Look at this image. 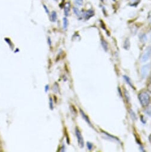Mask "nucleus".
Instances as JSON below:
<instances>
[{
  "instance_id": "20",
  "label": "nucleus",
  "mask_w": 151,
  "mask_h": 152,
  "mask_svg": "<svg viewBox=\"0 0 151 152\" xmlns=\"http://www.w3.org/2000/svg\"><path fill=\"white\" fill-rule=\"evenodd\" d=\"M53 104H52V102H51V99L50 98V107L51 109H53V107H52Z\"/></svg>"
},
{
  "instance_id": "12",
  "label": "nucleus",
  "mask_w": 151,
  "mask_h": 152,
  "mask_svg": "<svg viewBox=\"0 0 151 152\" xmlns=\"http://www.w3.org/2000/svg\"><path fill=\"white\" fill-rule=\"evenodd\" d=\"M68 26V20L66 18H63V28L64 30H66Z\"/></svg>"
},
{
  "instance_id": "3",
  "label": "nucleus",
  "mask_w": 151,
  "mask_h": 152,
  "mask_svg": "<svg viewBox=\"0 0 151 152\" xmlns=\"http://www.w3.org/2000/svg\"><path fill=\"white\" fill-rule=\"evenodd\" d=\"M150 63H147L146 64L144 65H143L142 68H141V76H142V78H144L148 72H149V70L150 69Z\"/></svg>"
},
{
  "instance_id": "1",
  "label": "nucleus",
  "mask_w": 151,
  "mask_h": 152,
  "mask_svg": "<svg viewBox=\"0 0 151 152\" xmlns=\"http://www.w3.org/2000/svg\"><path fill=\"white\" fill-rule=\"evenodd\" d=\"M150 96L146 92H142L139 94V100L143 106H147L150 102Z\"/></svg>"
},
{
  "instance_id": "4",
  "label": "nucleus",
  "mask_w": 151,
  "mask_h": 152,
  "mask_svg": "<svg viewBox=\"0 0 151 152\" xmlns=\"http://www.w3.org/2000/svg\"><path fill=\"white\" fill-rule=\"evenodd\" d=\"M75 132H76V137L78 138V143H79L80 147H84V140H83V137L81 134V132L78 128H76Z\"/></svg>"
},
{
  "instance_id": "14",
  "label": "nucleus",
  "mask_w": 151,
  "mask_h": 152,
  "mask_svg": "<svg viewBox=\"0 0 151 152\" xmlns=\"http://www.w3.org/2000/svg\"><path fill=\"white\" fill-rule=\"evenodd\" d=\"M102 46H103L104 49L105 51H107V49H108V44H107V43L105 41H104V40L102 41Z\"/></svg>"
},
{
  "instance_id": "15",
  "label": "nucleus",
  "mask_w": 151,
  "mask_h": 152,
  "mask_svg": "<svg viewBox=\"0 0 151 152\" xmlns=\"http://www.w3.org/2000/svg\"><path fill=\"white\" fill-rule=\"evenodd\" d=\"M130 115H131V117H132V118H133V119H134V120H136V114L134 113V112L132 110H130Z\"/></svg>"
},
{
  "instance_id": "19",
  "label": "nucleus",
  "mask_w": 151,
  "mask_h": 152,
  "mask_svg": "<svg viewBox=\"0 0 151 152\" xmlns=\"http://www.w3.org/2000/svg\"><path fill=\"white\" fill-rule=\"evenodd\" d=\"M44 9H45V11H46V13L47 14H49V11H48V8L45 6V5H44Z\"/></svg>"
},
{
  "instance_id": "8",
  "label": "nucleus",
  "mask_w": 151,
  "mask_h": 152,
  "mask_svg": "<svg viewBox=\"0 0 151 152\" xmlns=\"http://www.w3.org/2000/svg\"><path fill=\"white\" fill-rule=\"evenodd\" d=\"M51 21L52 22H55L57 20V13L55 11H53L51 13Z\"/></svg>"
},
{
  "instance_id": "5",
  "label": "nucleus",
  "mask_w": 151,
  "mask_h": 152,
  "mask_svg": "<svg viewBox=\"0 0 151 152\" xmlns=\"http://www.w3.org/2000/svg\"><path fill=\"white\" fill-rule=\"evenodd\" d=\"M94 15V12L92 10H88V11L85 12L83 15V16L85 18V19L86 20H88L89 19H90L91 17H92Z\"/></svg>"
},
{
  "instance_id": "22",
  "label": "nucleus",
  "mask_w": 151,
  "mask_h": 152,
  "mask_svg": "<svg viewBox=\"0 0 151 152\" xmlns=\"http://www.w3.org/2000/svg\"><path fill=\"white\" fill-rule=\"evenodd\" d=\"M48 86H46V87H45V91L46 92V91H48Z\"/></svg>"
},
{
  "instance_id": "2",
  "label": "nucleus",
  "mask_w": 151,
  "mask_h": 152,
  "mask_svg": "<svg viewBox=\"0 0 151 152\" xmlns=\"http://www.w3.org/2000/svg\"><path fill=\"white\" fill-rule=\"evenodd\" d=\"M151 57V47H148L143 52L141 56V61L145 63Z\"/></svg>"
},
{
  "instance_id": "11",
  "label": "nucleus",
  "mask_w": 151,
  "mask_h": 152,
  "mask_svg": "<svg viewBox=\"0 0 151 152\" xmlns=\"http://www.w3.org/2000/svg\"><path fill=\"white\" fill-rule=\"evenodd\" d=\"M123 78H124V80H126V81L127 82V83L131 87H132V88H133V86L132 85V84H131V81H130V78L128 77H127V76H125V75H124L123 76Z\"/></svg>"
},
{
  "instance_id": "7",
  "label": "nucleus",
  "mask_w": 151,
  "mask_h": 152,
  "mask_svg": "<svg viewBox=\"0 0 151 152\" xmlns=\"http://www.w3.org/2000/svg\"><path fill=\"white\" fill-rule=\"evenodd\" d=\"M80 113H81V115H82V116L83 117V118L86 121V122L87 123H88L89 124V125H91V126H92V124L91 123V122H90V120L89 119V118H88V117L86 115V114L82 111V110H81V109H80Z\"/></svg>"
},
{
  "instance_id": "16",
  "label": "nucleus",
  "mask_w": 151,
  "mask_h": 152,
  "mask_svg": "<svg viewBox=\"0 0 151 152\" xmlns=\"http://www.w3.org/2000/svg\"><path fill=\"white\" fill-rule=\"evenodd\" d=\"M147 89L148 90L151 92V75H150V81H149V83L148 84V86H147Z\"/></svg>"
},
{
  "instance_id": "9",
  "label": "nucleus",
  "mask_w": 151,
  "mask_h": 152,
  "mask_svg": "<svg viewBox=\"0 0 151 152\" xmlns=\"http://www.w3.org/2000/svg\"><path fill=\"white\" fill-rule=\"evenodd\" d=\"M73 10L74 13L76 15V16H80L81 15V11H80L77 7H74L73 9Z\"/></svg>"
},
{
  "instance_id": "25",
  "label": "nucleus",
  "mask_w": 151,
  "mask_h": 152,
  "mask_svg": "<svg viewBox=\"0 0 151 152\" xmlns=\"http://www.w3.org/2000/svg\"><path fill=\"white\" fill-rule=\"evenodd\" d=\"M55 1H57V0H55Z\"/></svg>"
},
{
  "instance_id": "6",
  "label": "nucleus",
  "mask_w": 151,
  "mask_h": 152,
  "mask_svg": "<svg viewBox=\"0 0 151 152\" xmlns=\"http://www.w3.org/2000/svg\"><path fill=\"white\" fill-rule=\"evenodd\" d=\"M70 10V4L69 2H67L64 6V13L66 16H68Z\"/></svg>"
},
{
  "instance_id": "10",
  "label": "nucleus",
  "mask_w": 151,
  "mask_h": 152,
  "mask_svg": "<svg viewBox=\"0 0 151 152\" xmlns=\"http://www.w3.org/2000/svg\"><path fill=\"white\" fill-rule=\"evenodd\" d=\"M147 107V106H146ZM144 113L149 116H151V105L148 106L144 110Z\"/></svg>"
},
{
  "instance_id": "26",
  "label": "nucleus",
  "mask_w": 151,
  "mask_h": 152,
  "mask_svg": "<svg viewBox=\"0 0 151 152\" xmlns=\"http://www.w3.org/2000/svg\"><path fill=\"white\" fill-rule=\"evenodd\" d=\"M150 38H151V36H150Z\"/></svg>"
},
{
  "instance_id": "13",
  "label": "nucleus",
  "mask_w": 151,
  "mask_h": 152,
  "mask_svg": "<svg viewBox=\"0 0 151 152\" xmlns=\"http://www.w3.org/2000/svg\"><path fill=\"white\" fill-rule=\"evenodd\" d=\"M75 3L79 6H82L83 4V0H75Z\"/></svg>"
},
{
  "instance_id": "21",
  "label": "nucleus",
  "mask_w": 151,
  "mask_h": 152,
  "mask_svg": "<svg viewBox=\"0 0 151 152\" xmlns=\"http://www.w3.org/2000/svg\"><path fill=\"white\" fill-rule=\"evenodd\" d=\"M149 20L150 22L151 23V12L149 14Z\"/></svg>"
},
{
  "instance_id": "24",
  "label": "nucleus",
  "mask_w": 151,
  "mask_h": 152,
  "mask_svg": "<svg viewBox=\"0 0 151 152\" xmlns=\"http://www.w3.org/2000/svg\"><path fill=\"white\" fill-rule=\"evenodd\" d=\"M102 1H104V0H102Z\"/></svg>"
},
{
  "instance_id": "23",
  "label": "nucleus",
  "mask_w": 151,
  "mask_h": 152,
  "mask_svg": "<svg viewBox=\"0 0 151 152\" xmlns=\"http://www.w3.org/2000/svg\"><path fill=\"white\" fill-rule=\"evenodd\" d=\"M113 1H116V0H113Z\"/></svg>"
},
{
  "instance_id": "18",
  "label": "nucleus",
  "mask_w": 151,
  "mask_h": 152,
  "mask_svg": "<svg viewBox=\"0 0 151 152\" xmlns=\"http://www.w3.org/2000/svg\"><path fill=\"white\" fill-rule=\"evenodd\" d=\"M126 91H125V95H126V98H127V100L128 101V100H129V95L127 96V93Z\"/></svg>"
},
{
  "instance_id": "17",
  "label": "nucleus",
  "mask_w": 151,
  "mask_h": 152,
  "mask_svg": "<svg viewBox=\"0 0 151 152\" xmlns=\"http://www.w3.org/2000/svg\"><path fill=\"white\" fill-rule=\"evenodd\" d=\"M87 146H88V148L89 150H91L92 148V144L89 142H87Z\"/></svg>"
}]
</instances>
